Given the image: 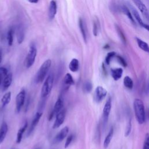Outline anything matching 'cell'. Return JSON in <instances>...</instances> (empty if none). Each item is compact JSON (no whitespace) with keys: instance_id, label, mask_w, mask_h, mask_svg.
I'll return each instance as SVG.
<instances>
[{"instance_id":"31","label":"cell","mask_w":149,"mask_h":149,"mask_svg":"<svg viewBox=\"0 0 149 149\" xmlns=\"http://www.w3.org/2000/svg\"><path fill=\"white\" fill-rule=\"evenodd\" d=\"M115 55V52H108L105 58V62L107 65H109L111 60L112 59V58Z\"/></svg>"},{"instance_id":"17","label":"cell","mask_w":149,"mask_h":149,"mask_svg":"<svg viewBox=\"0 0 149 149\" xmlns=\"http://www.w3.org/2000/svg\"><path fill=\"white\" fill-rule=\"evenodd\" d=\"M27 126H28V123H27V121L26 120L24 125H23V126L22 127H20L19 129V130H18L17 133V136H16V141L17 144H19L21 143V141L22 140L23 134H24L25 130H26Z\"/></svg>"},{"instance_id":"29","label":"cell","mask_w":149,"mask_h":149,"mask_svg":"<svg viewBox=\"0 0 149 149\" xmlns=\"http://www.w3.org/2000/svg\"><path fill=\"white\" fill-rule=\"evenodd\" d=\"M13 31L12 29H10L7 34V40H8V42L9 45H12L13 44Z\"/></svg>"},{"instance_id":"12","label":"cell","mask_w":149,"mask_h":149,"mask_svg":"<svg viewBox=\"0 0 149 149\" xmlns=\"http://www.w3.org/2000/svg\"><path fill=\"white\" fill-rule=\"evenodd\" d=\"M42 115V112H36V113L35 114V115L34 116V118L31 121V125L29 129L28 130V133H27V135H29L31 134V133L34 130V128L36 127V126L37 125L38 122L40 121L41 116Z\"/></svg>"},{"instance_id":"23","label":"cell","mask_w":149,"mask_h":149,"mask_svg":"<svg viewBox=\"0 0 149 149\" xmlns=\"http://www.w3.org/2000/svg\"><path fill=\"white\" fill-rule=\"evenodd\" d=\"M121 10L122 11V12L125 14L128 18L130 19V20L133 23L135 24V22H134V19H133V17L132 16V15L130 12V11L129 10V9H128V8L125 5H123L121 6Z\"/></svg>"},{"instance_id":"36","label":"cell","mask_w":149,"mask_h":149,"mask_svg":"<svg viewBox=\"0 0 149 149\" xmlns=\"http://www.w3.org/2000/svg\"><path fill=\"white\" fill-rule=\"evenodd\" d=\"M117 59H118L119 63L120 65H122L123 67H126L127 66V63H126L125 60L122 56H120L119 55H118L117 56Z\"/></svg>"},{"instance_id":"5","label":"cell","mask_w":149,"mask_h":149,"mask_svg":"<svg viewBox=\"0 0 149 149\" xmlns=\"http://www.w3.org/2000/svg\"><path fill=\"white\" fill-rule=\"evenodd\" d=\"M63 107V100L61 97H59L56 100L54 107L51 112V113L48 115V120H51L53 119L54 116L56 115V114L62 109Z\"/></svg>"},{"instance_id":"26","label":"cell","mask_w":149,"mask_h":149,"mask_svg":"<svg viewBox=\"0 0 149 149\" xmlns=\"http://www.w3.org/2000/svg\"><path fill=\"white\" fill-rule=\"evenodd\" d=\"M123 84L126 88L129 89H132L133 87V81L129 76H127L123 79Z\"/></svg>"},{"instance_id":"41","label":"cell","mask_w":149,"mask_h":149,"mask_svg":"<svg viewBox=\"0 0 149 149\" xmlns=\"http://www.w3.org/2000/svg\"><path fill=\"white\" fill-rule=\"evenodd\" d=\"M147 91L148 93H149V83H148V86H147Z\"/></svg>"},{"instance_id":"7","label":"cell","mask_w":149,"mask_h":149,"mask_svg":"<svg viewBox=\"0 0 149 149\" xmlns=\"http://www.w3.org/2000/svg\"><path fill=\"white\" fill-rule=\"evenodd\" d=\"M66 109L63 108L56 114L55 120L52 126L53 129H57L63 124L66 116Z\"/></svg>"},{"instance_id":"8","label":"cell","mask_w":149,"mask_h":149,"mask_svg":"<svg viewBox=\"0 0 149 149\" xmlns=\"http://www.w3.org/2000/svg\"><path fill=\"white\" fill-rule=\"evenodd\" d=\"M107 94V90L102 86H98L95 90V100L97 102H100L105 98Z\"/></svg>"},{"instance_id":"16","label":"cell","mask_w":149,"mask_h":149,"mask_svg":"<svg viewBox=\"0 0 149 149\" xmlns=\"http://www.w3.org/2000/svg\"><path fill=\"white\" fill-rule=\"evenodd\" d=\"M12 81V74L9 73L3 79L2 81V90H6L10 86Z\"/></svg>"},{"instance_id":"3","label":"cell","mask_w":149,"mask_h":149,"mask_svg":"<svg viewBox=\"0 0 149 149\" xmlns=\"http://www.w3.org/2000/svg\"><path fill=\"white\" fill-rule=\"evenodd\" d=\"M54 79V75L52 73L48 74L45 79L41 90V95L42 98H47L51 93L53 87Z\"/></svg>"},{"instance_id":"40","label":"cell","mask_w":149,"mask_h":149,"mask_svg":"<svg viewBox=\"0 0 149 149\" xmlns=\"http://www.w3.org/2000/svg\"><path fill=\"white\" fill-rule=\"evenodd\" d=\"M1 61H2V52L0 51V63L1 62Z\"/></svg>"},{"instance_id":"20","label":"cell","mask_w":149,"mask_h":149,"mask_svg":"<svg viewBox=\"0 0 149 149\" xmlns=\"http://www.w3.org/2000/svg\"><path fill=\"white\" fill-rule=\"evenodd\" d=\"M113 127H111L108 133V134L107 135V136L105 137V139H104V144H103V146H104V148H107L110 143H111V141L112 140V138L113 137Z\"/></svg>"},{"instance_id":"21","label":"cell","mask_w":149,"mask_h":149,"mask_svg":"<svg viewBox=\"0 0 149 149\" xmlns=\"http://www.w3.org/2000/svg\"><path fill=\"white\" fill-rule=\"evenodd\" d=\"M136 41L139 48H140L143 51L149 54V46L147 43L139 38H136Z\"/></svg>"},{"instance_id":"24","label":"cell","mask_w":149,"mask_h":149,"mask_svg":"<svg viewBox=\"0 0 149 149\" xmlns=\"http://www.w3.org/2000/svg\"><path fill=\"white\" fill-rule=\"evenodd\" d=\"M79 27H80V31H81V34L83 36V39H84V41L86 42V41H87V34H86V28H85L84 22H83L81 18L79 19Z\"/></svg>"},{"instance_id":"34","label":"cell","mask_w":149,"mask_h":149,"mask_svg":"<svg viewBox=\"0 0 149 149\" xmlns=\"http://www.w3.org/2000/svg\"><path fill=\"white\" fill-rule=\"evenodd\" d=\"M23 38H24V33H23V31H22L21 29H20L19 30V32H18V34H17V41H18V42L19 44L22 43L23 40Z\"/></svg>"},{"instance_id":"11","label":"cell","mask_w":149,"mask_h":149,"mask_svg":"<svg viewBox=\"0 0 149 149\" xmlns=\"http://www.w3.org/2000/svg\"><path fill=\"white\" fill-rule=\"evenodd\" d=\"M136 6L140 10L143 16L145 17L147 20H149V13L146 5L140 0H133Z\"/></svg>"},{"instance_id":"32","label":"cell","mask_w":149,"mask_h":149,"mask_svg":"<svg viewBox=\"0 0 149 149\" xmlns=\"http://www.w3.org/2000/svg\"><path fill=\"white\" fill-rule=\"evenodd\" d=\"M143 149H149V134L148 133L146 135Z\"/></svg>"},{"instance_id":"39","label":"cell","mask_w":149,"mask_h":149,"mask_svg":"<svg viewBox=\"0 0 149 149\" xmlns=\"http://www.w3.org/2000/svg\"><path fill=\"white\" fill-rule=\"evenodd\" d=\"M4 77L2 76V75L0 73V84H1V82H2V79H3Z\"/></svg>"},{"instance_id":"27","label":"cell","mask_w":149,"mask_h":149,"mask_svg":"<svg viewBox=\"0 0 149 149\" xmlns=\"http://www.w3.org/2000/svg\"><path fill=\"white\" fill-rule=\"evenodd\" d=\"M93 88V86L92 84L90 81H86L84 82V83L83 84V90L84 91V92L86 93H90Z\"/></svg>"},{"instance_id":"6","label":"cell","mask_w":149,"mask_h":149,"mask_svg":"<svg viewBox=\"0 0 149 149\" xmlns=\"http://www.w3.org/2000/svg\"><path fill=\"white\" fill-rule=\"evenodd\" d=\"M26 98V91L24 90H21L16 97V109L17 112H19L23 106Z\"/></svg>"},{"instance_id":"1","label":"cell","mask_w":149,"mask_h":149,"mask_svg":"<svg viewBox=\"0 0 149 149\" xmlns=\"http://www.w3.org/2000/svg\"><path fill=\"white\" fill-rule=\"evenodd\" d=\"M133 109L137 122L140 125L143 124L145 122L144 105L143 101L139 98L135 99L133 102Z\"/></svg>"},{"instance_id":"33","label":"cell","mask_w":149,"mask_h":149,"mask_svg":"<svg viewBox=\"0 0 149 149\" xmlns=\"http://www.w3.org/2000/svg\"><path fill=\"white\" fill-rule=\"evenodd\" d=\"M73 134H70L68 136V137L66 139V142L65 143V146H64L65 148H66L69 147V146L72 143V141L73 140Z\"/></svg>"},{"instance_id":"25","label":"cell","mask_w":149,"mask_h":149,"mask_svg":"<svg viewBox=\"0 0 149 149\" xmlns=\"http://www.w3.org/2000/svg\"><path fill=\"white\" fill-rule=\"evenodd\" d=\"M130 9L132 10V14L134 16V18L136 19V20L137 21V22L139 23V24L141 26H143L144 23L142 20V19H141V17L140 16V14L139 13V12L132 6L130 7Z\"/></svg>"},{"instance_id":"19","label":"cell","mask_w":149,"mask_h":149,"mask_svg":"<svg viewBox=\"0 0 149 149\" xmlns=\"http://www.w3.org/2000/svg\"><path fill=\"white\" fill-rule=\"evenodd\" d=\"M79 68V62L78 59L73 58L69 64V69L72 72H76Z\"/></svg>"},{"instance_id":"15","label":"cell","mask_w":149,"mask_h":149,"mask_svg":"<svg viewBox=\"0 0 149 149\" xmlns=\"http://www.w3.org/2000/svg\"><path fill=\"white\" fill-rule=\"evenodd\" d=\"M63 83L65 87H66V90H67L70 86H73L74 84V80L72 76L70 73H68L64 76V78L63 79Z\"/></svg>"},{"instance_id":"22","label":"cell","mask_w":149,"mask_h":149,"mask_svg":"<svg viewBox=\"0 0 149 149\" xmlns=\"http://www.w3.org/2000/svg\"><path fill=\"white\" fill-rule=\"evenodd\" d=\"M11 100V93L10 91L6 93L1 98V102L3 107L8 105Z\"/></svg>"},{"instance_id":"14","label":"cell","mask_w":149,"mask_h":149,"mask_svg":"<svg viewBox=\"0 0 149 149\" xmlns=\"http://www.w3.org/2000/svg\"><path fill=\"white\" fill-rule=\"evenodd\" d=\"M8 131V126L5 122H3L0 127V144L4 141Z\"/></svg>"},{"instance_id":"28","label":"cell","mask_w":149,"mask_h":149,"mask_svg":"<svg viewBox=\"0 0 149 149\" xmlns=\"http://www.w3.org/2000/svg\"><path fill=\"white\" fill-rule=\"evenodd\" d=\"M115 27H116V31L119 36V38H120L121 41H122V42L123 44H125L126 43V38L125 37V35L123 33L122 31L121 30V29H120V27L118 26V25H115Z\"/></svg>"},{"instance_id":"9","label":"cell","mask_w":149,"mask_h":149,"mask_svg":"<svg viewBox=\"0 0 149 149\" xmlns=\"http://www.w3.org/2000/svg\"><path fill=\"white\" fill-rule=\"evenodd\" d=\"M69 130V129L68 126H65L63 128H62L55 136L54 139V143H58L62 141L67 136Z\"/></svg>"},{"instance_id":"4","label":"cell","mask_w":149,"mask_h":149,"mask_svg":"<svg viewBox=\"0 0 149 149\" xmlns=\"http://www.w3.org/2000/svg\"><path fill=\"white\" fill-rule=\"evenodd\" d=\"M37 56V48L34 44L30 46L28 53L24 60V66L26 68H30L34 63Z\"/></svg>"},{"instance_id":"2","label":"cell","mask_w":149,"mask_h":149,"mask_svg":"<svg viewBox=\"0 0 149 149\" xmlns=\"http://www.w3.org/2000/svg\"><path fill=\"white\" fill-rule=\"evenodd\" d=\"M51 66V61L50 59H47L42 63L35 76V81L37 83H42L44 80Z\"/></svg>"},{"instance_id":"10","label":"cell","mask_w":149,"mask_h":149,"mask_svg":"<svg viewBox=\"0 0 149 149\" xmlns=\"http://www.w3.org/2000/svg\"><path fill=\"white\" fill-rule=\"evenodd\" d=\"M112 107V103H111V98L109 97L107 100L105 105L103 108V120L104 122L106 123L108 121V119L109 118V115L111 112Z\"/></svg>"},{"instance_id":"18","label":"cell","mask_w":149,"mask_h":149,"mask_svg":"<svg viewBox=\"0 0 149 149\" xmlns=\"http://www.w3.org/2000/svg\"><path fill=\"white\" fill-rule=\"evenodd\" d=\"M123 74V69L122 68H115L111 69V75L114 80L117 81L120 79Z\"/></svg>"},{"instance_id":"30","label":"cell","mask_w":149,"mask_h":149,"mask_svg":"<svg viewBox=\"0 0 149 149\" xmlns=\"http://www.w3.org/2000/svg\"><path fill=\"white\" fill-rule=\"evenodd\" d=\"M131 130H132V122H131V119H129L126 127V130H125V136L127 137L130 132H131Z\"/></svg>"},{"instance_id":"38","label":"cell","mask_w":149,"mask_h":149,"mask_svg":"<svg viewBox=\"0 0 149 149\" xmlns=\"http://www.w3.org/2000/svg\"><path fill=\"white\" fill-rule=\"evenodd\" d=\"M27 1L31 3H37L38 1V0H27Z\"/></svg>"},{"instance_id":"13","label":"cell","mask_w":149,"mask_h":149,"mask_svg":"<svg viewBox=\"0 0 149 149\" xmlns=\"http://www.w3.org/2000/svg\"><path fill=\"white\" fill-rule=\"evenodd\" d=\"M56 3L55 0L51 1L49 3V9H48V16L50 19H52L54 18L56 13Z\"/></svg>"},{"instance_id":"37","label":"cell","mask_w":149,"mask_h":149,"mask_svg":"<svg viewBox=\"0 0 149 149\" xmlns=\"http://www.w3.org/2000/svg\"><path fill=\"white\" fill-rule=\"evenodd\" d=\"M142 27H144V29H146L147 30H148V31H149V25H148V24H144V23Z\"/></svg>"},{"instance_id":"35","label":"cell","mask_w":149,"mask_h":149,"mask_svg":"<svg viewBox=\"0 0 149 149\" xmlns=\"http://www.w3.org/2000/svg\"><path fill=\"white\" fill-rule=\"evenodd\" d=\"M98 31V20L94 21V24H93V34L95 36H97Z\"/></svg>"}]
</instances>
